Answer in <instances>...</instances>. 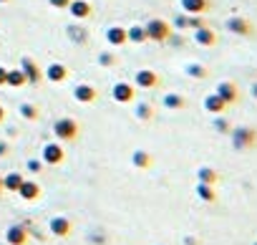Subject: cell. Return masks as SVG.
I'll return each instance as SVG.
<instances>
[{
	"label": "cell",
	"mask_w": 257,
	"mask_h": 245,
	"mask_svg": "<svg viewBox=\"0 0 257 245\" xmlns=\"http://www.w3.org/2000/svg\"><path fill=\"white\" fill-rule=\"evenodd\" d=\"M8 242H11V245H26V230L18 227V225H13V227L8 230Z\"/></svg>",
	"instance_id": "5"
},
{
	"label": "cell",
	"mask_w": 257,
	"mask_h": 245,
	"mask_svg": "<svg viewBox=\"0 0 257 245\" xmlns=\"http://www.w3.org/2000/svg\"><path fill=\"white\" fill-rule=\"evenodd\" d=\"M252 94H254V96H257V84H254V86H252Z\"/></svg>",
	"instance_id": "15"
},
{
	"label": "cell",
	"mask_w": 257,
	"mask_h": 245,
	"mask_svg": "<svg viewBox=\"0 0 257 245\" xmlns=\"http://www.w3.org/2000/svg\"><path fill=\"white\" fill-rule=\"evenodd\" d=\"M51 230H53L56 235H61V237H63V235H68V232H71V222H68L66 217H53V220H51Z\"/></svg>",
	"instance_id": "4"
},
{
	"label": "cell",
	"mask_w": 257,
	"mask_h": 245,
	"mask_svg": "<svg viewBox=\"0 0 257 245\" xmlns=\"http://www.w3.org/2000/svg\"><path fill=\"white\" fill-rule=\"evenodd\" d=\"M252 245H257V242H252Z\"/></svg>",
	"instance_id": "17"
},
{
	"label": "cell",
	"mask_w": 257,
	"mask_h": 245,
	"mask_svg": "<svg viewBox=\"0 0 257 245\" xmlns=\"http://www.w3.org/2000/svg\"><path fill=\"white\" fill-rule=\"evenodd\" d=\"M232 144H234L237 149H249V147L257 144V132L249 129V127H237V129L232 132Z\"/></svg>",
	"instance_id": "1"
},
{
	"label": "cell",
	"mask_w": 257,
	"mask_h": 245,
	"mask_svg": "<svg viewBox=\"0 0 257 245\" xmlns=\"http://www.w3.org/2000/svg\"><path fill=\"white\" fill-rule=\"evenodd\" d=\"M227 28H229L232 33H237V36L252 33V26H249V21H244V18H229V21H227Z\"/></svg>",
	"instance_id": "3"
},
{
	"label": "cell",
	"mask_w": 257,
	"mask_h": 245,
	"mask_svg": "<svg viewBox=\"0 0 257 245\" xmlns=\"http://www.w3.org/2000/svg\"><path fill=\"white\" fill-rule=\"evenodd\" d=\"M21 195H23L26 200H33V197L41 195V190H38V185H33V182H23V185H21Z\"/></svg>",
	"instance_id": "6"
},
{
	"label": "cell",
	"mask_w": 257,
	"mask_h": 245,
	"mask_svg": "<svg viewBox=\"0 0 257 245\" xmlns=\"http://www.w3.org/2000/svg\"><path fill=\"white\" fill-rule=\"evenodd\" d=\"M61 157H63L61 149H56V147H48V149H46V159H48V162H61Z\"/></svg>",
	"instance_id": "13"
},
{
	"label": "cell",
	"mask_w": 257,
	"mask_h": 245,
	"mask_svg": "<svg viewBox=\"0 0 257 245\" xmlns=\"http://www.w3.org/2000/svg\"><path fill=\"white\" fill-rule=\"evenodd\" d=\"M217 96H219L224 104H234V101H237V86H234V84H229V81H224V84H219Z\"/></svg>",
	"instance_id": "2"
},
{
	"label": "cell",
	"mask_w": 257,
	"mask_h": 245,
	"mask_svg": "<svg viewBox=\"0 0 257 245\" xmlns=\"http://www.w3.org/2000/svg\"><path fill=\"white\" fill-rule=\"evenodd\" d=\"M217 129H222V132H227L229 127H227V121H217Z\"/></svg>",
	"instance_id": "14"
},
{
	"label": "cell",
	"mask_w": 257,
	"mask_h": 245,
	"mask_svg": "<svg viewBox=\"0 0 257 245\" xmlns=\"http://www.w3.org/2000/svg\"><path fill=\"white\" fill-rule=\"evenodd\" d=\"M199 182H202V185H214V182H217V172L209 170V167H202V170H199Z\"/></svg>",
	"instance_id": "7"
},
{
	"label": "cell",
	"mask_w": 257,
	"mask_h": 245,
	"mask_svg": "<svg viewBox=\"0 0 257 245\" xmlns=\"http://www.w3.org/2000/svg\"><path fill=\"white\" fill-rule=\"evenodd\" d=\"M0 187H3V180H0Z\"/></svg>",
	"instance_id": "16"
},
{
	"label": "cell",
	"mask_w": 257,
	"mask_h": 245,
	"mask_svg": "<svg viewBox=\"0 0 257 245\" xmlns=\"http://www.w3.org/2000/svg\"><path fill=\"white\" fill-rule=\"evenodd\" d=\"M197 195H199L204 202H214V190H212V185H202V182H199Z\"/></svg>",
	"instance_id": "8"
},
{
	"label": "cell",
	"mask_w": 257,
	"mask_h": 245,
	"mask_svg": "<svg viewBox=\"0 0 257 245\" xmlns=\"http://www.w3.org/2000/svg\"><path fill=\"white\" fill-rule=\"evenodd\" d=\"M197 38H199V43H204V46H212V43H214V33L207 31V28H202V31L197 33Z\"/></svg>",
	"instance_id": "11"
},
{
	"label": "cell",
	"mask_w": 257,
	"mask_h": 245,
	"mask_svg": "<svg viewBox=\"0 0 257 245\" xmlns=\"http://www.w3.org/2000/svg\"><path fill=\"white\" fill-rule=\"evenodd\" d=\"M3 185H6L8 190H21L23 180H21V175H8V177L3 180Z\"/></svg>",
	"instance_id": "10"
},
{
	"label": "cell",
	"mask_w": 257,
	"mask_h": 245,
	"mask_svg": "<svg viewBox=\"0 0 257 245\" xmlns=\"http://www.w3.org/2000/svg\"><path fill=\"white\" fill-rule=\"evenodd\" d=\"M184 8L187 11H204L207 8V0H184Z\"/></svg>",
	"instance_id": "12"
},
{
	"label": "cell",
	"mask_w": 257,
	"mask_h": 245,
	"mask_svg": "<svg viewBox=\"0 0 257 245\" xmlns=\"http://www.w3.org/2000/svg\"><path fill=\"white\" fill-rule=\"evenodd\" d=\"M224 106H227V104H224V101H222V99H219L217 94L207 99V109H209V111H222Z\"/></svg>",
	"instance_id": "9"
}]
</instances>
